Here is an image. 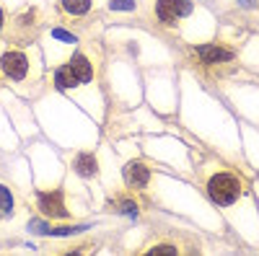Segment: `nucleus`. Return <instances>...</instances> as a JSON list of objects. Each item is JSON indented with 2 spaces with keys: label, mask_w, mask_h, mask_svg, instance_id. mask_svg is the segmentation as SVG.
I'll return each mask as SVG.
<instances>
[{
  "label": "nucleus",
  "mask_w": 259,
  "mask_h": 256,
  "mask_svg": "<svg viewBox=\"0 0 259 256\" xmlns=\"http://www.w3.org/2000/svg\"><path fill=\"white\" fill-rule=\"evenodd\" d=\"M109 11H135V0H109Z\"/></svg>",
  "instance_id": "nucleus-14"
},
{
  "label": "nucleus",
  "mask_w": 259,
  "mask_h": 256,
  "mask_svg": "<svg viewBox=\"0 0 259 256\" xmlns=\"http://www.w3.org/2000/svg\"><path fill=\"white\" fill-rule=\"evenodd\" d=\"M205 186H207V197L218 207H231L233 202L241 199L246 184H244V176L239 174V171L223 168V171H215Z\"/></svg>",
  "instance_id": "nucleus-1"
},
{
  "label": "nucleus",
  "mask_w": 259,
  "mask_h": 256,
  "mask_svg": "<svg viewBox=\"0 0 259 256\" xmlns=\"http://www.w3.org/2000/svg\"><path fill=\"white\" fill-rule=\"evenodd\" d=\"M0 212L3 215H11L13 212V191L6 184H0Z\"/></svg>",
  "instance_id": "nucleus-12"
},
{
  "label": "nucleus",
  "mask_w": 259,
  "mask_h": 256,
  "mask_svg": "<svg viewBox=\"0 0 259 256\" xmlns=\"http://www.w3.org/2000/svg\"><path fill=\"white\" fill-rule=\"evenodd\" d=\"M83 230V225H65V228H52L50 236H68V233H78Z\"/></svg>",
  "instance_id": "nucleus-15"
},
{
  "label": "nucleus",
  "mask_w": 259,
  "mask_h": 256,
  "mask_svg": "<svg viewBox=\"0 0 259 256\" xmlns=\"http://www.w3.org/2000/svg\"><path fill=\"white\" fill-rule=\"evenodd\" d=\"M192 13V0H179V18H187Z\"/></svg>",
  "instance_id": "nucleus-18"
},
{
  "label": "nucleus",
  "mask_w": 259,
  "mask_h": 256,
  "mask_svg": "<svg viewBox=\"0 0 259 256\" xmlns=\"http://www.w3.org/2000/svg\"><path fill=\"white\" fill-rule=\"evenodd\" d=\"M145 253H153V256H158V253H177V246L163 243V246H153V248H148Z\"/></svg>",
  "instance_id": "nucleus-16"
},
{
  "label": "nucleus",
  "mask_w": 259,
  "mask_h": 256,
  "mask_svg": "<svg viewBox=\"0 0 259 256\" xmlns=\"http://www.w3.org/2000/svg\"><path fill=\"white\" fill-rule=\"evenodd\" d=\"M122 176H124V184L130 189H145L150 181V166L145 161H130L122 168Z\"/></svg>",
  "instance_id": "nucleus-4"
},
{
  "label": "nucleus",
  "mask_w": 259,
  "mask_h": 256,
  "mask_svg": "<svg viewBox=\"0 0 259 256\" xmlns=\"http://www.w3.org/2000/svg\"><path fill=\"white\" fill-rule=\"evenodd\" d=\"M3 29H6V11L0 8V34H3Z\"/></svg>",
  "instance_id": "nucleus-19"
},
{
  "label": "nucleus",
  "mask_w": 259,
  "mask_h": 256,
  "mask_svg": "<svg viewBox=\"0 0 259 256\" xmlns=\"http://www.w3.org/2000/svg\"><path fill=\"white\" fill-rule=\"evenodd\" d=\"M73 168H75V174L80 176V179H94L96 174H99V161H96V156L94 153H78L75 158H73Z\"/></svg>",
  "instance_id": "nucleus-8"
},
{
  "label": "nucleus",
  "mask_w": 259,
  "mask_h": 256,
  "mask_svg": "<svg viewBox=\"0 0 259 256\" xmlns=\"http://www.w3.org/2000/svg\"><path fill=\"white\" fill-rule=\"evenodd\" d=\"M39 24H41V18H39V11L36 8H26V11H21L18 16H16V36L13 39H31L34 36V31L39 29Z\"/></svg>",
  "instance_id": "nucleus-6"
},
{
  "label": "nucleus",
  "mask_w": 259,
  "mask_h": 256,
  "mask_svg": "<svg viewBox=\"0 0 259 256\" xmlns=\"http://www.w3.org/2000/svg\"><path fill=\"white\" fill-rule=\"evenodd\" d=\"M0 73L8 80H26L31 73V55L24 49H6L0 55Z\"/></svg>",
  "instance_id": "nucleus-2"
},
{
  "label": "nucleus",
  "mask_w": 259,
  "mask_h": 256,
  "mask_svg": "<svg viewBox=\"0 0 259 256\" xmlns=\"http://www.w3.org/2000/svg\"><path fill=\"white\" fill-rule=\"evenodd\" d=\"M36 210L50 220H65L70 215L68 202H65L62 189H52V191H39L36 194Z\"/></svg>",
  "instance_id": "nucleus-3"
},
{
  "label": "nucleus",
  "mask_w": 259,
  "mask_h": 256,
  "mask_svg": "<svg viewBox=\"0 0 259 256\" xmlns=\"http://www.w3.org/2000/svg\"><path fill=\"white\" fill-rule=\"evenodd\" d=\"M194 55H197L202 62L207 65H221V62H231L236 57L233 49L223 47V44H202V47H194Z\"/></svg>",
  "instance_id": "nucleus-5"
},
{
  "label": "nucleus",
  "mask_w": 259,
  "mask_h": 256,
  "mask_svg": "<svg viewBox=\"0 0 259 256\" xmlns=\"http://www.w3.org/2000/svg\"><path fill=\"white\" fill-rule=\"evenodd\" d=\"M119 212H124V215H135L138 212V204L135 199H130V197H117V204H114Z\"/></svg>",
  "instance_id": "nucleus-13"
},
{
  "label": "nucleus",
  "mask_w": 259,
  "mask_h": 256,
  "mask_svg": "<svg viewBox=\"0 0 259 256\" xmlns=\"http://www.w3.org/2000/svg\"><path fill=\"white\" fill-rule=\"evenodd\" d=\"M55 83H57V88H62V91H70V88L78 85V78H75V73L70 68V62H68V65H60L55 70Z\"/></svg>",
  "instance_id": "nucleus-10"
},
{
  "label": "nucleus",
  "mask_w": 259,
  "mask_h": 256,
  "mask_svg": "<svg viewBox=\"0 0 259 256\" xmlns=\"http://www.w3.org/2000/svg\"><path fill=\"white\" fill-rule=\"evenodd\" d=\"M156 16L161 24L174 26L179 21V0H156Z\"/></svg>",
  "instance_id": "nucleus-9"
},
{
  "label": "nucleus",
  "mask_w": 259,
  "mask_h": 256,
  "mask_svg": "<svg viewBox=\"0 0 259 256\" xmlns=\"http://www.w3.org/2000/svg\"><path fill=\"white\" fill-rule=\"evenodd\" d=\"M52 36H55V39H60V41H70V44L75 41V36H73L70 31H62V29H55V31H52Z\"/></svg>",
  "instance_id": "nucleus-17"
},
{
  "label": "nucleus",
  "mask_w": 259,
  "mask_h": 256,
  "mask_svg": "<svg viewBox=\"0 0 259 256\" xmlns=\"http://www.w3.org/2000/svg\"><path fill=\"white\" fill-rule=\"evenodd\" d=\"M70 68H73V73H75L78 83H91V80H94V75H96L94 62L89 60V55H85V52H75V55H73Z\"/></svg>",
  "instance_id": "nucleus-7"
},
{
  "label": "nucleus",
  "mask_w": 259,
  "mask_h": 256,
  "mask_svg": "<svg viewBox=\"0 0 259 256\" xmlns=\"http://www.w3.org/2000/svg\"><path fill=\"white\" fill-rule=\"evenodd\" d=\"M60 8L68 16H85L94 8V0H60Z\"/></svg>",
  "instance_id": "nucleus-11"
}]
</instances>
